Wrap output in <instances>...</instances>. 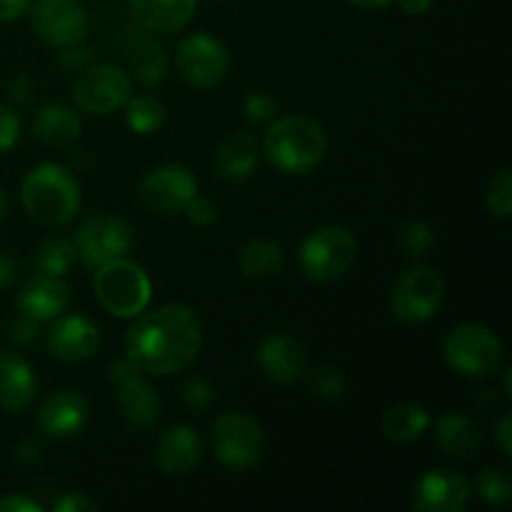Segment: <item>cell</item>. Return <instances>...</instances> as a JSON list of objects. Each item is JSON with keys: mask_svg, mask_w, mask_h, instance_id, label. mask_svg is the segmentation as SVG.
Instances as JSON below:
<instances>
[{"mask_svg": "<svg viewBox=\"0 0 512 512\" xmlns=\"http://www.w3.org/2000/svg\"><path fill=\"white\" fill-rule=\"evenodd\" d=\"M203 345V325L188 305H160L135 315L125 335V358L148 375L183 373Z\"/></svg>", "mask_w": 512, "mask_h": 512, "instance_id": "1", "label": "cell"}, {"mask_svg": "<svg viewBox=\"0 0 512 512\" xmlns=\"http://www.w3.org/2000/svg\"><path fill=\"white\" fill-rule=\"evenodd\" d=\"M20 203L30 220L45 228H63L80 210V185L68 168L43 163L25 175Z\"/></svg>", "mask_w": 512, "mask_h": 512, "instance_id": "2", "label": "cell"}, {"mask_svg": "<svg viewBox=\"0 0 512 512\" xmlns=\"http://www.w3.org/2000/svg\"><path fill=\"white\" fill-rule=\"evenodd\" d=\"M265 158L280 173L303 175L318 168L320 160L328 153V138L318 120L310 115H285L273 120L263 140Z\"/></svg>", "mask_w": 512, "mask_h": 512, "instance_id": "3", "label": "cell"}, {"mask_svg": "<svg viewBox=\"0 0 512 512\" xmlns=\"http://www.w3.org/2000/svg\"><path fill=\"white\" fill-rule=\"evenodd\" d=\"M505 348L498 333L483 323H460L445 335L443 360L465 378H490L503 365Z\"/></svg>", "mask_w": 512, "mask_h": 512, "instance_id": "4", "label": "cell"}, {"mask_svg": "<svg viewBox=\"0 0 512 512\" xmlns=\"http://www.w3.org/2000/svg\"><path fill=\"white\" fill-rule=\"evenodd\" d=\"M95 298L115 318H135L143 313L153 295L148 275L133 260L120 258L100 265L93 280Z\"/></svg>", "mask_w": 512, "mask_h": 512, "instance_id": "5", "label": "cell"}, {"mask_svg": "<svg viewBox=\"0 0 512 512\" xmlns=\"http://www.w3.org/2000/svg\"><path fill=\"white\" fill-rule=\"evenodd\" d=\"M358 258V240L348 228L323 225L303 240L298 253L300 270L313 283H333L353 268Z\"/></svg>", "mask_w": 512, "mask_h": 512, "instance_id": "6", "label": "cell"}, {"mask_svg": "<svg viewBox=\"0 0 512 512\" xmlns=\"http://www.w3.org/2000/svg\"><path fill=\"white\" fill-rule=\"evenodd\" d=\"M445 303L443 275L428 265H415L400 273L390 293V310L405 325H420L435 318Z\"/></svg>", "mask_w": 512, "mask_h": 512, "instance_id": "7", "label": "cell"}, {"mask_svg": "<svg viewBox=\"0 0 512 512\" xmlns=\"http://www.w3.org/2000/svg\"><path fill=\"white\" fill-rule=\"evenodd\" d=\"M210 440H213L215 458L230 470H248L263 458V428L253 415L240 410L218 415L210 428Z\"/></svg>", "mask_w": 512, "mask_h": 512, "instance_id": "8", "label": "cell"}, {"mask_svg": "<svg viewBox=\"0 0 512 512\" xmlns=\"http://www.w3.org/2000/svg\"><path fill=\"white\" fill-rule=\"evenodd\" d=\"M175 68H178L180 78L188 85H193V88H215L228 75V50L213 35L193 33L175 50Z\"/></svg>", "mask_w": 512, "mask_h": 512, "instance_id": "9", "label": "cell"}, {"mask_svg": "<svg viewBox=\"0 0 512 512\" xmlns=\"http://www.w3.org/2000/svg\"><path fill=\"white\" fill-rule=\"evenodd\" d=\"M30 28L53 48H75L88 35V13L78 0H33Z\"/></svg>", "mask_w": 512, "mask_h": 512, "instance_id": "10", "label": "cell"}, {"mask_svg": "<svg viewBox=\"0 0 512 512\" xmlns=\"http://www.w3.org/2000/svg\"><path fill=\"white\" fill-rule=\"evenodd\" d=\"M75 253L88 268H100L110 260H120L128 255L133 245V230L123 218L115 215H95L75 230Z\"/></svg>", "mask_w": 512, "mask_h": 512, "instance_id": "11", "label": "cell"}, {"mask_svg": "<svg viewBox=\"0 0 512 512\" xmlns=\"http://www.w3.org/2000/svg\"><path fill=\"white\" fill-rule=\"evenodd\" d=\"M73 98L90 115H110L130 98V75L110 63L85 68L73 85Z\"/></svg>", "mask_w": 512, "mask_h": 512, "instance_id": "12", "label": "cell"}, {"mask_svg": "<svg viewBox=\"0 0 512 512\" xmlns=\"http://www.w3.org/2000/svg\"><path fill=\"white\" fill-rule=\"evenodd\" d=\"M140 200L160 215L183 213L198 195V180L183 165H160L140 180Z\"/></svg>", "mask_w": 512, "mask_h": 512, "instance_id": "13", "label": "cell"}, {"mask_svg": "<svg viewBox=\"0 0 512 512\" xmlns=\"http://www.w3.org/2000/svg\"><path fill=\"white\" fill-rule=\"evenodd\" d=\"M470 483L450 468L425 470L413 488V508L418 512H460L470 500Z\"/></svg>", "mask_w": 512, "mask_h": 512, "instance_id": "14", "label": "cell"}, {"mask_svg": "<svg viewBox=\"0 0 512 512\" xmlns=\"http://www.w3.org/2000/svg\"><path fill=\"white\" fill-rule=\"evenodd\" d=\"M100 348V330L83 315H58L48 330V353L60 363H85Z\"/></svg>", "mask_w": 512, "mask_h": 512, "instance_id": "15", "label": "cell"}, {"mask_svg": "<svg viewBox=\"0 0 512 512\" xmlns=\"http://www.w3.org/2000/svg\"><path fill=\"white\" fill-rule=\"evenodd\" d=\"M120 55L130 73L143 85H160L168 73V55L160 40L150 30L140 28L138 23L133 28H125L120 35Z\"/></svg>", "mask_w": 512, "mask_h": 512, "instance_id": "16", "label": "cell"}, {"mask_svg": "<svg viewBox=\"0 0 512 512\" xmlns=\"http://www.w3.org/2000/svg\"><path fill=\"white\" fill-rule=\"evenodd\" d=\"M258 365L273 383H298L308 373V350L293 335L270 333L258 348Z\"/></svg>", "mask_w": 512, "mask_h": 512, "instance_id": "17", "label": "cell"}, {"mask_svg": "<svg viewBox=\"0 0 512 512\" xmlns=\"http://www.w3.org/2000/svg\"><path fill=\"white\" fill-rule=\"evenodd\" d=\"M88 400L75 390H58L48 395L38 408V428L48 438H73L88 423Z\"/></svg>", "mask_w": 512, "mask_h": 512, "instance_id": "18", "label": "cell"}, {"mask_svg": "<svg viewBox=\"0 0 512 512\" xmlns=\"http://www.w3.org/2000/svg\"><path fill=\"white\" fill-rule=\"evenodd\" d=\"M200 438L190 425L165 430L155 445V465L168 478H185L200 463Z\"/></svg>", "mask_w": 512, "mask_h": 512, "instance_id": "19", "label": "cell"}, {"mask_svg": "<svg viewBox=\"0 0 512 512\" xmlns=\"http://www.w3.org/2000/svg\"><path fill=\"white\" fill-rule=\"evenodd\" d=\"M70 305V288L63 278H53V275H33L23 290L18 293V310L30 315V318L40 320H55L63 315Z\"/></svg>", "mask_w": 512, "mask_h": 512, "instance_id": "20", "label": "cell"}, {"mask_svg": "<svg viewBox=\"0 0 512 512\" xmlns=\"http://www.w3.org/2000/svg\"><path fill=\"white\" fill-rule=\"evenodd\" d=\"M258 160V140L245 130H238V133H230L228 138H223V143L215 148L213 170L225 183H240L255 173Z\"/></svg>", "mask_w": 512, "mask_h": 512, "instance_id": "21", "label": "cell"}, {"mask_svg": "<svg viewBox=\"0 0 512 512\" xmlns=\"http://www.w3.org/2000/svg\"><path fill=\"white\" fill-rule=\"evenodd\" d=\"M435 445L448 458L470 460L483 450V433L470 415L453 410L435 423Z\"/></svg>", "mask_w": 512, "mask_h": 512, "instance_id": "22", "label": "cell"}, {"mask_svg": "<svg viewBox=\"0 0 512 512\" xmlns=\"http://www.w3.org/2000/svg\"><path fill=\"white\" fill-rule=\"evenodd\" d=\"M38 395L35 370L15 353H0V408L23 413Z\"/></svg>", "mask_w": 512, "mask_h": 512, "instance_id": "23", "label": "cell"}, {"mask_svg": "<svg viewBox=\"0 0 512 512\" xmlns=\"http://www.w3.org/2000/svg\"><path fill=\"white\" fill-rule=\"evenodd\" d=\"M130 15L150 33H175L193 20L198 0H128Z\"/></svg>", "mask_w": 512, "mask_h": 512, "instance_id": "24", "label": "cell"}, {"mask_svg": "<svg viewBox=\"0 0 512 512\" xmlns=\"http://www.w3.org/2000/svg\"><path fill=\"white\" fill-rule=\"evenodd\" d=\"M118 388V413L130 428H153L160 418V398L153 385L143 378V373L125 383L115 385Z\"/></svg>", "mask_w": 512, "mask_h": 512, "instance_id": "25", "label": "cell"}, {"mask_svg": "<svg viewBox=\"0 0 512 512\" xmlns=\"http://www.w3.org/2000/svg\"><path fill=\"white\" fill-rule=\"evenodd\" d=\"M83 133L78 113L68 105H43L33 118V138L48 148H65L73 145Z\"/></svg>", "mask_w": 512, "mask_h": 512, "instance_id": "26", "label": "cell"}, {"mask_svg": "<svg viewBox=\"0 0 512 512\" xmlns=\"http://www.w3.org/2000/svg\"><path fill=\"white\" fill-rule=\"evenodd\" d=\"M430 428V413L418 403H395L383 415V435L390 443L408 445L423 438Z\"/></svg>", "mask_w": 512, "mask_h": 512, "instance_id": "27", "label": "cell"}, {"mask_svg": "<svg viewBox=\"0 0 512 512\" xmlns=\"http://www.w3.org/2000/svg\"><path fill=\"white\" fill-rule=\"evenodd\" d=\"M238 265L243 270L245 278L253 280H268L283 270L285 255L283 248L273 240H250L240 248Z\"/></svg>", "mask_w": 512, "mask_h": 512, "instance_id": "28", "label": "cell"}, {"mask_svg": "<svg viewBox=\"0 0 512 512\" xmlns=\"http://www.w3.org/2000/svg\"><path fill=\"white\" fill-rule=\"evenodd\" d=\"M125 108V125L138 135L158 133L165 123V105L155 95H130Z\"/></svg>", "mask_w": 512, "mask_h": 512, "instance_id": "29", "label": "cell"}, {"mask_svg": "<svg viewBox=\"0 0 512 512\" xmlns=\"http://www.w3.org/2000/svg\"><path fill=\"white\" fill-rule=\"evenodd\" d=\"M75 258H78V253H75L73 240L50 238V240H45L38 250H35L33 265L38 273L53 275V278H65V275H68V270L73 268Z\"/></svg>", "mask_w": 512, "mask_h": 512, "instance_id": "30", "label": "cell"}, {"mask_svg": "<svg viewBox=\"0 0 512 512\" xmlns=\"http://www.w3.org/2000/svg\"><path fill=\"white\" fill-rule=\"evenodd\" d=\"M475 490H478L480 500L490 508H505L512 498V483L510 473L498 465H490L475 480Z\"/></svg>", "mask_w": 512, "mask_h": 512, "instance_id": "31", "label": "cell"}, {"mask_svg": "<svg viewBox=\"0 0 512 512\" xmlns=\"http://www.w3.org/2000/svg\"><path fill=\"white\" fill-rule=\"evenodd\" d=\"M433 245H435V235L428 223H423V220H408V223L400 225L398 248L403 250L405 258L423 260L425 255L433 250Z\"/></svg>", "mask_w": 512, "mask_h": 512, "instance_id": "32", "label": "cell"}, {"mask_svg": "<svg viewBox=\"0 0 512 512\" xmlns=\"http://www.w3.org/2000/svg\"><path fill=\"white\" fill-rule=\"evenodd\" d=\"M485 205H488L490 215L500 220H508L512 215V175L510 170H500L490 183L488 193H485Z\"/></svg>", "mask_w": 512, "mask_h": 512, "instance_id": "33", "label": "cell"}, {"mask_svg": "<svg viewBox=\"0 0 512 512\" xmlns=\"http://www.w3.org/2000/svg\"><path fill=\"white\" fill-rule=\"evenodd\" d=\"M310 390L323 400H338L345 393V375L338 368H318L310 375Z\"/></svg>", "mask_w": 512, "mask_h": 512, "instance_id": "34", "label": "cell"}, {"mask_svg": "<svg viewBox=\"0 0 512 512\" xmlns=\"http://www.w3.org/2000/svg\"><path fill=\"white\" fill-rule=\"evenodd\" d=\"M243 113L253 123H265V120H270L278 113V100L270 93H265V90H253V93L245 95Z\"/></svg>", "mask_w": 512, "mask_h": 512, "instance_id": "35", "label": "cell"}, {"mask_svg": "<svg viewBox=\"0 0 512 512\" xmlns=\"http://www.w3.org/2000/svg\"><path fill=\"white\" fill-rule=\"evenodd\" d=\"M20 138V118L13 108L0 105V155L8 153Z\"/></svg>", "mask_w": 512, "mask_h": 512, "instance_id": "36", "label": "cell"}, {"mask_svg": "<svg viewBox=\"0 0 512 512\" xmlns=\"http://www.w3.org/2000/svg\"><path fill=\"white\" fill-rule=\"evenodd\" d=\"M183 213L188 215V220L193 225H198V228H208V225H213L215 220H218V205H215L213 200L198 198V195H195Z\"/></svg>", "mask_w": 512, "mask_h": 512, "instance_id": "37", "label": "cell"}, {"mask_svg": "<svg viewBox=\"0 0 512 512\" xmlns=\"http://www.w3.org/2000/svg\"><path fill=\"white\" fill-rule=\"evenodd\" d=\"M183 400H185V405H188V408L205 410V408H210V405H213L215 395H213V388H210L205 380L193 378V380H188V383H185Z\"/></svg>", "mask_w": 512, "mask_h": 512, "instance_id": "38", "label": "cell"}, {"mask_svg": "<svg viewBox=\"0 0 512 512\" xmlns=\"http://www.w3.org/2000/svg\"><path fill=\"white\" fill-rule=\"evenodd\" d=\"M38 333H40V320H35V318H30V315L20 313L18 320H15L10 338H13L18 345H28V343H33L35 338H38Z\"/></svg>", "mask_w": 512, "mask_h": 512, "instance_id": "39", "label": "cell"}, {"mask_svg": "<svg viewBox=\"0 0 512 512\" xmlns=\"http://www.w3.org/2000/svg\"><path fill=\"white\" fill-rule=\"evenodd\" d=\"M493 440L495 445H498L500 453H503L505 458H510L512 455V415L510 413H503L498 420H495Z\"/></svg>", "mask_w": 512, "mask_h": 512, "instance_id": "40", "label": "cell"}, {"mask_svg": "<svg viewBox=\"0 0 512 512\" xmlns=\"http://www.w3.org/2000/svg\"><path fill=\"white\" fill-rule=\"evenodd\" d=\"M55 512H93L98 510V505L90 498H85L83 493H63L58 498V503L53 505Z\"/></svg>", "mask_w": 512, "mask_h": 512, "instance_id": "41", "label": "cell"}, {"mask_svg": "<svg viewBox=\"0 0 512 512\" xmlns=\"http://www.w3.org/2000/svg\"><path fill=\"white\" fill-rule=\"evenodd\" d=\"M0 512H43V508L25 495H5L0 498Z\"/></svg>", "mask_w": 512, "mask_h": 512, "instance_id": "42", "label": "cell"}, {"mask_svg": "<svg viewBox=\"0 0 512 512\" xmlns=\"http://www.w3.org/2000/svg\"><path fill=\"white\" fill-rule=\"evenodd\" d=\"M33 0H0V23H13L30 10Z\"/></svg>", "mask_w": 512, "mask_h": 512, "instance_id": "43", "label": "cell"}, {"mask_svg": "<svg viewBox=\"0 0 512 512\" xmlns=\"http://www.w3.org/2000/svg\"><path fill=\"white\" fill-rule=\"evenodd\" d=\"M135 375H140V370L135 368V365L130 363L128 358H120V360H115V363L110 365V370H108V378H110V383H113V385H120V383H125V380L135 378Z\"/></svg>", "mask_w": 512, "mask_h": 512, "instance_id": "44", "label": "cell"}, {"mask_svg": "<svg viewBox=\"0 0 512 512\" xmlns=\"http://www.w3.org/2000/svg\"><path fill=\"white\" fill-rule=\"evenodd\" d=\"M20 275V265L13 255H8L5 250H0V288L15 283Z\"/></svg>", "mask_w": 512, "mask_h": 512, "instance_id": "45", "label": "cell"}, {"mask_svg": "<svg viewBox=\"0 0 512 512\" xmlns=\"http://www.w3.org/2000/svg\"><path fill=\"white\" fill-rule=\"evenodd\" d=\"M38 458H40V445L33 443V440H25V443H20L18 448H15V460H18L20 465H30Z\"/></svg>", "mask_w": 512, "mask_h": 512, "instance_id": "46", "label": "cell"}, {"mask_svg": "<svg viewBox=\"0 0 512 512\" xmlns=\"http://www.w3.org/2000/svg\"><path fill=\"white\" fill-rule=\"evenodd\" d=\"M405 15H425L433 8L435 0H395Z\"/></svg>", "mask_w": 512, "mask_h": 512, "instance_id": "47", "label": "cell"}, {"mask_svg": "<svg viewBox=\"0 0 512 512\" xmlns=\"http://www.w3.org/2000/svg\"><path fill=\"white\" fill-rule=\"evenodd\" d=\"M345 3L353 5V8H385L393 0H345Z\"/></svg>", "mask_w": 512, "mask_h": 512, "instance_id": "48", "label": "cell"}, {"mask_svg": "<svg viewBox=\"0 0 512 512\" xmlns=\"http://www.w3.org/2000/svg\"><path fill=\"white\" fill-rule=\"evenodd\" d=\"M5 213H8V198H5L3 188H0V220L5 218Z\"/></svg>", "mask_w": 512, "mask_h": 512, "instance_id": "49", "label": "cell"}, {"mask_svg": "<svg viewBox=\"0 0 512 512\" xmlns=\"http://www.w3.org/2000/svg\"><path fill=\"white\" fill-rule=\"evenodd\" d=\"M503 390H505V395H508L510 398V370H505V380H503Z\"/></svg>", "mask_w": 512, "mask_h": 512, "instance_id": "50", "label": "cell"}]
</instances>
